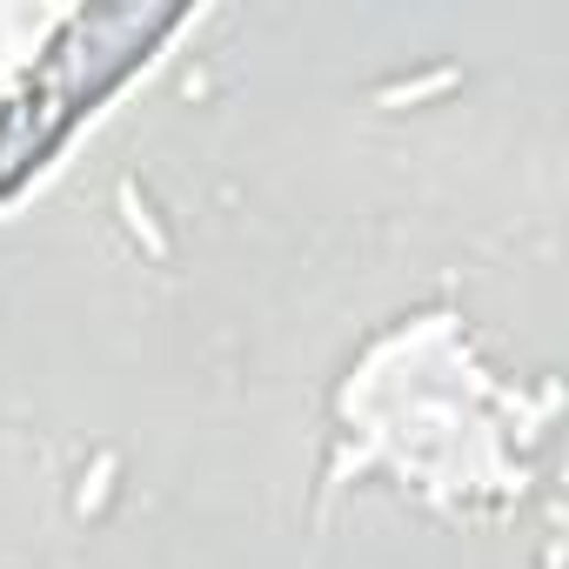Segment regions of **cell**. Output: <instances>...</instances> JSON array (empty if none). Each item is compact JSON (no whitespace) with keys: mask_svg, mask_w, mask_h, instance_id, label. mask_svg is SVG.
Wrapping results in <instances>:
<instances>
[{"mask_svg":"<svg viewBox=\"0 0 569 569\" xmlns=\"http://www.w3.org/2000/svg\"><path fill=\"white\" fill-rule=\"evenodd\" d=\"M121 208H128V221H134V234H147V249H154V255H168V241H161V234H154V221H147V208L134 201V188H121Z\"/></svg>","mask_w":569,"mask_h":569,"instance_id":"7a4b0ae2","label":"cell"},{"mask_svg":"<svg viewBox=\"0 0 569 569\" xmlns=\"http://www.w3.org/2000/svg\"><path fill=\"white\" fill-rule=\"evenodd\" d=\"M449 80H456V67H442V74H429V80H409V88H389L382 101H389V108H395V101H423V95H442Z\"/></svg>","mask_w":569,"mask_h":569,"instance_id":"6da1fadb","label":"cell"}]
</instances>
